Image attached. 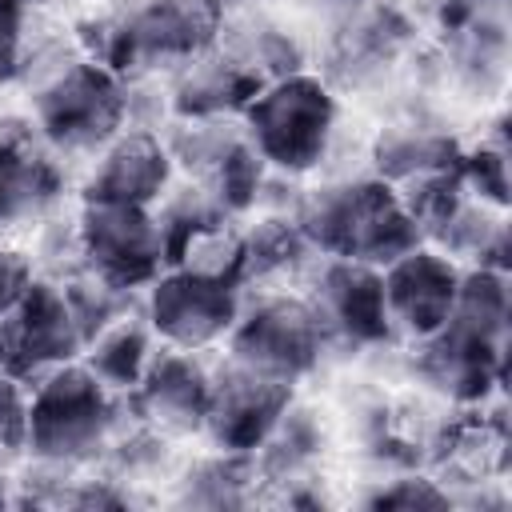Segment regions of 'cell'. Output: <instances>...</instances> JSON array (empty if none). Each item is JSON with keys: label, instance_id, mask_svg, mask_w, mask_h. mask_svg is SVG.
I'll return each mask as SVG.
<instances>
[{"label": "cell", "instance_id": "cell-4", "mask_svg": "<svg viewBox=\"0 0 512 512\" xmlns=\"http://www.w3.org/2000/svg\"><path fill=\"white\" fill-rule=\"evenodd\" d=\"M336 96L320 76L288 72L268 80L248 108L240 112L248 144L260 152V160L276 172L300 176L312 172L336 132Z\"/></svg>", "mask_w": 512, "mask_h": 512}, {"label": "cell", "instance_id": "cell-31", "mask_svg": "<svg viewBox=\"0 0 512 512\" xmlns=\"http://www.w3.org/2000/svg\"><path fill=\"white\" fill-rule=\"evenodd\" d=\"M348 4H352V0H348Z\"/></svg>", "mask_w": 512, "mask_h": 512}, {"label": "cell", "instance_id": "cell-16", "mask_svg": "<svg viewBox=\"0 0 512 512\" xmlns=\"http://www.w3.org/2000/svg\"><path fill=\"white\" fill-rule=\"evenodd\" d=\"M268 80L244 64L236 52H200L192 56L172 84L176 120H228L248 108V100Z\"/></svg>", "mask_w": 512, "mask_h": 512}, {"label": "cell", "instance_id": "cell-10", "mask_svg": "<svg viewBox=\"0 0 512 512\" xmlns=\"http://www.w3.org/2000/svg\"><path fill=\"white\" fill-rule=\"evenodd\" d=\"M80 352H84V332L68 304L64 280L32 276L20 300L0 320V368L32 388L52 368L80 360Z\"/></svg>", "mask_w": 512, "mask_h": 512}, {"label": "cell", "instance_id": "cell-13", "mask_svg": "<svg viewBox=\"0 0 512 512\" xmlns=\"http://www.w3.org/2000/svg\"><path fill=\"white\" fill-rule=\"evenodd\" d=\"M308 300L328 340H340L352 348H376L396 336L384 308V280H380V268L372 264L324 256Z\"/></svg>", "mask_w": 512, "mask_h": 512}, {"label": "cell", "instance_id": "cell-28", "mask_svg": "<svg viewBox=\"0 0 512 512\" xmlns=\"http://www.w3.org/2000/svg\"><path fill=\"white\" fill-rule=\"evenodd\" d=\"M28 280H32V264H28L20 252L0 248V320H4L8 308L20 300V292L28 288Z\"/></svg>", "mask_w": 512, "mask_h": 512}, {"label": "cell", "instance_id": "cell-11", "mask_svg": "<svg viewBox=\"0 0 512 512\" xmlns=\"http://www.w3.org/2000/svg\"><path fill=\"white\" fill-rule=\"evenodd\" d=\"M292 388L296 384H284V380L264 376L256 368H244L236 360H224L212 372V396H208L204 436L212 440V448L256 456V448L272 436V428L280 424V416L296 400Z\"/></svg>", "mask_w": 512, "mask_h": 512}, {"label": "cell", "instance_id": "cell-24", "mask_svg": "<svg viewBox=\"0 0 512 512\" xmlns=\"http://www.w3.org/2000/svg\"><path fill=\"white\" fill-rule=\"evenodd\" d=\"M460 180H464L468 196L504 212V204H508V148L484 140L480 148L460 152Z\"/></svg>", "mask_w": 512, "mask_h": 512}, {"label": "cell", "instance_id": "cell-18", "mask_svg": "<svg viewBox=\"0 0 512 512\" xmlns=\"http://www.w3.org/2000/svg\"><path fill=\"white\" fill-rule=\"evenodd\" d=\"M456 160H460V144L448 132L420 128V124H392L372 144L376 176L384 184H392V188H400V184H408L416 176L452 168Z\"/></svg>", "mask_w": 512, "mask_h": 512}, {"label": "cell", "instance_id": "cell-30", "mask_svg": "<svg viewBox=\"0 0 512 512\" xmlns=\"http://www.w3.org/2000/svg\"><path fill=\"white\" fill-rule=\"evenodd\" d=\"M24 4H44V0H24Z\"/></svg>", "mask_w": 512, "mask_h": 512}, {"label": "cell", "instance_id": "cell-19", "mask_svg": "<svg viewBox=\"0 0 512 512\" xmlns=\"http://www.w3.org/2000/svg\"><path fill=\"white\" fill-rule=\"evenodd\" d=\"M152 352H156V336H152L148 320H136V316L128 312V316L112 320L104 332H96V336L84 344L80 360L88 364V372H92L100 384H108L112 392L128 396V392L136 388V380L144 376Z\"/></svg>", "mask_w": 512, "mask_h": 512}, {"label": "cell", "instance_id": "cell-22", "mask_svg": "<svg viewBox=\"0 0 512 512\" xmlns=\"http://www.w3.org/2000/svg\"><path fill=\"white\" fill-rule=\"evenodd\" d=\"M260 480L256 472V456L248 452H224L216 448L212 456L196 460L184 476V500L188 504H208V508H228V504H244L248 500V484Z\"/></svg>", "mask_w": 512, "mask_h": 512}, {"label": "cell", "instance_id": "cell-25", "mask_svg": "<svg viewBox=\"0 0 512 512\" xmlns=\"http://www.w3.org/2000/svg\"><path fill=\"white\" fill-rule=\"evenodd\" d=\"M28 452V384L0 368V460Z\"/></svg>", "mask_w": 512, "mask_h": 512}, {"label": "cell", "instance_id": "cell-17", "mask_svg": "<svg viewBox=\"0 0 512 512\" xmlns=\"http://www.w3.org/2000/svg\"><path fill=\"white\" fill-rule=\"evenodd\" d=\"M64 180L60 168L28 140L0 136V224H20L56 204Z\"/></svg>", "mask_w": 512, "mask_h": 512}, {"label": "cell", "instance_id": "cell-23", "mask_svg": "<svg viewBox=\"0 0 512 512\" xmlns=\"http://www.w3.org/2000/svg\"><path fill=\"white\" fill-rule=\"evenodd\" d=\"M264 160H260V152L248 144V136L240 132V140L204 172V188L212 192V200L228 212V216H244L252 204H256V196H260V188H264Z\"/></svg>", "mask_w": 512, "mask_h": 512}, {"label": "cell", "instance_id": "cell-1", "mask_svg": "<svg viewBox=\"0 0 512 512\" xmlns=\"http://www.w3.org/2000/svg\"><path fill=\"white\" fill-rule=\"evenodd\" d=\"M508 348V272L468 268L448 320L416 340V376L452 404H484L504 380Z\"/></svg>", "mask_w": 512, "mask_h": 512}, {"label": "cell", "instance_id": "cell-21", "mask_svg": "<svg viewBox=\"0 0 512 512\" xmlns=\"http://www.w3.org/2000/svg\"><path fill=\"white\" fill-rule=\"evenodd\" d=\"M240 252L244 280H272L300 268L312 256V244L292 216H264L248 232H240Z\"/></svg>", "mask_w": 512, "mask_h": 512}, {"label": "cell", "instance_id": "cell-15", "mask_svg": "<svg viewBox=\"0 0 512 512\" xmlns=\"http://www.w3.org/2000/svg\"><path fill=\"white\" fill-rule=\"evenodd\" d=\"M168 188H172L168 144H160V136L144 128H124L96 152V168L84 184V200L152 208L156 200L168 196Z\"/></svg>", "mask_w": 512, "mask_h": 512}, {"label": "cell", "instance_id": "cell-12", "mask_svg": "<svg viewBox=\"0 0 512 512\" xmlns=\"http://www.w3.org/2000/svg\"><path fill=\"white\" fill-rule=\"evenodd\" d=\"M208 396H212V368L196 352L164 344V352H152L144 376L124 400L144 428L168 440V436L204 432Z\"/></svg>", "mask_w": 512, "mask_h": 512}, {"label": "cell", "instance_id": "cell-8", "mask_svg": "<svg viewBox=\"0 0 512 512\" xmlns=\"http://www.w3.org/2000/svg\"><path fill=\"white\" fill-rule=\"evenodd\" d=\"M224 340H228V360L276 376L284 384L304 380L328 348V332L312 300L292 292H268L256 304L240 308Z\"/></svg>", "mask_w": 512, "mask_h": 512}, {"label": "cell", "instance_id": "cell-27", "mask_svg": "<svg viewBox=\"0 0 512 512\" xmlns=\"http://www.w3.org/2000/svg\"><path fill=\"white\" fill-rule=\"evenodd\" d=\"M24 0H0V84L20 72L24 56Z\"/></svg>", "mask_w": 512, "mask_h": 512}, {"label": "cell", "instance_id": "cell-26", "mask_svg": "<svg viewBox=\"0 0 512 512\" xmlns=\"http://www.w3.org/2000/svg\"><path fill=\"white\" fill-rule=\"evenodd\" d=\"M372 508H448L452 496L448 488H440L428 476H400L392 484H384L380 492L368 496Z\"/></svg>", "mask_w": 512, "mask_h": 512}, {"label": "cell", "instance_id": "cell-6", "mask_svg": "<svg viewBox=\"0 0 512 512\" xmlns=\"http://www.w3.org/2000/svg\"><path fill=\"white\" fill-rule=\"evenodd\" d=\"M240 288L244 280L236 272L208 264H172L148 284L144 320L160 344L200 352L232 332L244 308Z\"/></svg>", "mask_w": 512, "mask_h": 512}, {"label": "cell", "instance_id": "cell-5", "mask_svg": "<svg viewBox=\"0 0 512 512\" xmlns=\"http://www.w3.org/2000/svg\"><path fill=\"white\" fill-rule=\"evenodd\" d=\"M40 136L60 152H100L116 132H124L128 88L108 64L80 56L52 72L32 100Z\"/></svg>", "mask_w": 512, "mask_h": 512}, {"label": "cell", "instance_id": "cell-14", "mask_svg": "<svg viewBox=\"0 0 512 512\" xmlns=\"http://www.w3.org/2000/svg\"><path fill=\"white\" fill-rule=\"evenodd\" d=\"M460 272L464 268L432 244H420V248L404 252L400 260H392L388 268H380L384 308H388L392 332L412 340V344L432 336L456 304Z\"/></svg>", "mask_w": 512, "mask_h": 512}, {"label": "cell", "instance_id": "cell-2", "mask_svg": "<svg viewBox=\"0 0 512 512\" xmlns=\"http://www.w3.org/2000/svg\"><path fill=\"white\" fill-rule=\"evenodd\" d=\"M292 220L308 236L312 252L360 260L372 268H388L392 260L424 244V232L404 208L400 192L380 176L312 188Z\"/></svg>", "mask_w": 512, "mask_h": 512}, {"label": "cell", "instance_id": "cell-7", "mask_svg": "<svg viewBox=\"0 0 512 512\" xmlns=\"http://www.w3.org/2000/svg\"><path fill=\"white\" fill-rule=\"evenodd\" d=\"M220 12L208 0H144L112 24H100L92 60L112 72H132L144 64H188L216 44Z\"/></svg>", "mask_w": 512, "mask_h": 512}, {"label": "cell", "instance_id": "cell-3", "mask_svg": "<svg viewBox=\"0 0 512 512\" xmlns=\"http://www.w3.org/2000/svg\"><path fill=\"white\" fill-rule=\"evenodd\" d=\"M124 396L100 384L84 360L60 364L28 392V452L48 468H80L112 448Z\"/></svg>", "mask_w": 512, "mask_h": 512}, {"label": "cell", "instance_id": "cell-9", "mask_svg": "<svg viewBox=\"0 0 512 512\" xmlns=\"http://www.w3.org/2000/svg\"><path fill=\"white\" fill-rule=\"evenodd\" d=\"M72 240H76L80 268L112 288L136 292L164 272V244H160L152 208L80 200Z\"/></svg>", "mask_w": 512, "mask_h": 512}, {"label": "cell", "instance_id": "cell-20", "mask_svg": "<svg viewBox=\"0 0 512 512\" xmlns=\"http://www.w3.org/2000/svg\"><path fill=\"white\" fill-rule=\"evenodd\" d=\"M320 448H324V432L316 416L308 408H296L292 400L280 424L272 428V436L256 448V472L268 484H304L312 464L320 460Z\"/></svg>", "mask_w": 512, "mask_h": 512}, {"label": "cell", "instance_id": "cell-29", "mask_svg": "<svg viewBox=\"0 0 512 512\" xmlns=\"http://www.w3.org/2000/svg\"><path fill=\"white\" fill-rule=\"evenodd\" d=\"M208 4L224 16V12H232V8H248V4H256V0H208Z\"/></svg>", "mask_w": 512, "mask_h": 512}]
</instances>
